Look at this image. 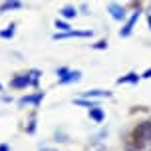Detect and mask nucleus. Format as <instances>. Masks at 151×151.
Listing matches in <instances>:
<instances>
[{"instance_id": "f257e3e1", "label": "nucleus", "mask_w": 151, "mask_h": 151, "mask_svg": "<svg viewBox=\"0 0 151 151\" xmlns=\"http://www.w3.org/2000/svg\"><path fill=\"white\" fill-rule=\"evenodd\" d=\"M131 139H133L135 147H143L145 141H149V139H151V121H143V123H139V125L133 129Z\"/></svg>"}, {"instance_id": "f03ea898", "label": "nucleus", "mask_w": 151, "mask_h": 151, "mask_svg": "<svg viewBox=\"0 0 151 151\" xmlns=\"http://www.w3.org/2000/svg\"><path fill=\"white\" fill-rule=\"evenodd\" d=\"M107 10H109V14H111L113 20H125V8L123 6L111 2V4H107Z\"/></svg>"}, {"instance_id": "7ed1b4c3", "label": "nucleus", "mask_w": 151, "mask_h": 151, "mask_svg": "<svg viewBox=\"0 0 151 151\" xmlns=\"http://www.w3.org/2000/svg\"><path fill=\"white\" fill-rule=\"evenodd\" d=\"M137 20H139V12H133V16L129 18V20H127V24L123 26V30L119 32V36H121V38H127L129 34L133 32V26H135V22H137Z\"/></svg>"}, {"instance_id": "20e7f679", "label": "nucleus", "mask_w": 151, "mask_h": 151, "mask_svg": "<svg viewBox=\"0 0 151 151\" xmlns=\"http://www.w3.org/2000/svg\"><path fill=\"white\" fill-rule=\"evenodd\" d=\"M72 36H78V38H86V36H91V30H83V32H80V30H70V32H66V34H54V40H64V38H72Z\"/></svg>"}, {"instance_id": "39448f33", "label": "nucleus", "mask_w": 151, "mask_h": 151, "mask_svg": "<svg viewBox=\"0 0 151 151\" xmlns=\"http://www.w3.org/2000/svg\"><path fill=\"white\" fill-rule=\"evenodd\" d=\"M83 98H111V91L107 90H91V91H86L83 93Z\"/></svg>"}, {"instance_id": "423d86ee", "label": "nucleus", "mask_w": 151, "mask_h": 151, "mask_svg": "<svg viewBox=\"0 0 151 151\" xmlns=\"http://www.w3.org/2000/svg\"><path fill=\"white\" fill-rule=\"evenodd\" d=\"M80 78H82V72H70L68 70V74L64 76V78H60V83H70V82H80Z\"/></svg>"}, {"instance_id": "0eeeda50", "label": "nucleus", "mask_w": 151, "mask_h": 151, "mask_svg": "<svg viewBox=\"0 0 151 151\" xmlns=\"http://www.w3.org/2000/svg\"><path fill=\"white\" fill-rule=\"evenodd\" d=\"M28 83H32V78H30V76H22V78L12 80V82H10V86H12V88H26Z\"/></svg>"}, {"instance_id": "6e6552de", "label": "nucleus", "mask_w": 151, "mask_h": 151, "mask_svg": "<svg viewBox=\"0 0 151 151\" xmlns=\"http://www.w3.org/2000/svg\"><path fill=\"white\" fill-rule=\"evenodd\" d=\"M137 82H139V76L135 72H131V74H127V76H123V78L117 80V83H137Z\"/></svg>"}, {"instance_id": "1a4fd4ad", "label": "nucleus", "mask_w": 151, "mask_h": 151, "mask_svg": "<svg viewBox=\"0 0 151 151\" xmlns=\"http://www.w3.org/2000/svg\"><path fill=\"white\" fill-rule=\"evenodd\" d=\"M44 99V93L42 91H38L36 96H28V98H22L20 99V104H38V101H42Z\"/></svg>"}, {"instance_id": "9d476101", "label": "nucleus", "mask_w": 151, "mask_h": 151, "mask_svg": "<svg viewBox=\"0 0 151 151\" xmlns=\"http://www.w3.org/2000/svg\"><path fill=\"white\" fill-rule=\"evenodd\" d=\"M90 117L93 121H104V117H106V115H104V111H101V109H99V107H96V109H90Z\"/></svg>"}, {"instance_id": "9b49d317", "label": "nucleus", "mask_w": 151, "mask_h": 151, "mask_svg": "<svg viewBox=\"0 0 151 151\" xmlns=\"http://www.w3.org/2000/svg\"><path fill=\"white\" fill-rule=\"evenodd\" d=\"M76 14H78V12H76L74 6H64L62 8V16H64V18H76Z\"/></svg>"}, {"instance_id": "f8f14e48", "label": "nucleus", "mask_w": 151, "mask_h": 151, "mask_svg": "<svg viewBox=\"0 0 151 151\" xmlns=\"http://www.w3.org/2000/svg\"><path fill=\"white\" fill-rule=\"evenodd\" d=\"M76 104H78V106H86V107H90V109H96V107H99L98 106V101H91V99H90V101H88V99H76Z\"/></svg>"}, {"instance_id": "ddd939ff", "label": "nucleus", "mask_w": 151, "mask_h": 151, "mask_svg": "<svg viewBox=\"0 0 151 151\" xmlns=\"http://www.w3.org/2000/svg\"><path fill=\"white\" fill-rule=\"evenodd\" d=\"M22 4L20 2H4L2 6H0V12H4V10H8V8H20Z\"/></svg>"}, {"instance_id": "4468645a", "label": "nucleus", "mask_w": 151, "mask_h": 151, "mask_svg": "<svg viewBox=\"0 0 151 151\" xmlns=\"http://www.w3.org/2000/svg\"><path fill=\"white\" fill-rule=\"evenodd\" d=\"M56 28H60V30H64V34H66V32H70V24L62 22V20H56Z\"/></svg>"}, {"instance_id": "2eb2a0df", "label": "nucleus", "mask_w": 151, "mask_h": 151, "mask_svg": "<svg viewBox=\"0 0 151 151\" xmlns=\"http://www.w3.org/2000/svg\"><path fill=\"white\" fill-rule=\"evenodd\" d=\"M93 48H96V50H106V48H107V42H106V40H99L98 44H93Z\"/></svg>"}, {"instance_id": "dca6fc26", "label": "nucleus", "mask_w": 151, "mask_h": 151, "mask_svg": "<svg viewBox=\"0 0 151 151\" xmlns=\"http://www.w3.org/2000/svg\"><path fill=\"white\" fill-rule=\"evenodd\" d=\"M0 36L2 38H12L14 36V30H12V28H10V30H4V32H0Z\"/></svg>"}, {"instance_id": "f3484780", "label": "nucleus", "mask_w": 151, "mask_h": 151, "mask_svg": "<svg viewBox=\"0 0 151 151\" xmlns=\"http://www.w3.org/2000/svg\"><path fill=\"white\" fill-rule=\"evenodd\" d=\"M141 78H151V68H149V70H145V72H143V76H141Z\"/></svg>"}, {"instance_id": "a211bd4d", "label": "nucleus", "mask_w": 151, "mask_h": 151, "mask_svg": "<svg viewBox=\"0 0 151 151\" xmlns=\"http://www.w3.org/2000/svg\"><path fill=\"white\" fill-rule=\"evenodd\" d=\"M0 151H10V149H8V145H0Z\"/></svg>"}, {"instance_id": "6ab92c4d", "label": "nucleus", "mask_w": 151, "mask_h": 151, "mask_svg": "<svg viewBox=\"0 0 151 151\" xmlns=\"http://www.w3.org/2000/svg\"><path fill=\"white\" fill-rule=\"evenodd\" d=\"M147 22H149V28H151V12H149V16H147Z\"/></svg>"}, {"instance_id": "aec40b11", "label": "nucleus", "mask_w": 151, "mask_h": 151, "mask_svg": "<svg viewBox=\"0 0 151 151\" xmlns=\"http://www.w3.org/2000/svg\"><path fill=\"white\" fill-rule=\"evenodd\" d=\"M0 90H2V86H0Z\"/></svg>"}]
</instances>
